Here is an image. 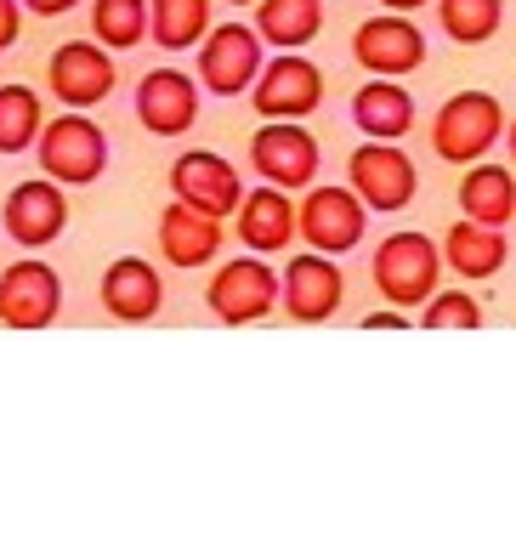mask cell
Segmentation results:
<instances>
[{"label": "cell", "mask_w": 516, "mask_h": 556, "mask_svg": "<svg viewBox=\"0 0 516 556\" xmlns=\"http://www.w3.org/2000/svg\"><path fill=\"white\" fill-rule=\"evenodd\" d=\"M91 40L109 52H131L148 40V0H91Z\"/></svg>", "instance_id": "obj_27"}, {"label": "cell", "mask_w": 516, "mask_h": 556, "mask_svg": "<svg viewBox=\"0 0 516 556\" xmlns=\"http://www.w3.org/2000/svg\"><path fill=\"white\" fill-rule=\"evenodd\" d=\"M63 307V278L46 262H17L0 273V324L7 330H46Z\"/></svg>", "instance_id": "obj_13"}, {"label": "cell", "mask_w": 516, "mask_h": 556, "mask_svg": "<svg viewBox=\"0 0 516 556\" xmlns=\"http://www.w3.org/2000/svg\"><path fill=\"white\" fill-rule=\"evenodd\" d=\"M227 7H255V0H227Z\"/></svg>", "instance_id": "obj_34"}, {"label": "cell", "mask_w": 516, "mask_h": 556, "mask_svg": "<svg viewBox=\"0 0 516 556\" xmlns=\"http://www.w3.org/2000/svg\"><path fill=\"white\" fill-rule=\"evenodd\" d=\"M380 7H386V12H420L426 0H380Z\"/></svg>", "instance_id": "obj_32"}, {"label": "cell", "mask_w": 516, "mask_h": 556, "mask_svg": "<svg viewBox=\"0 0 516 556\" xmlns=\"http://www.w3.org/2000/svg\"><path fill=\"white\" fill-rule=\"evenodd\" d=\"M505 137V109L494 91H454L431 114V154L443 165H477Z\"/></svg>", "instance_id": "obj_2"}, {"label": "cell", "mask_w": 516, "mask_h": 556, "mask_svg": "<svg viewBox=\"0 0 516 556\" xmlns=\"http://www.w3.org/2000/svg\"><path fill=\"white\" fill-rule=\"evenodd\" d=\"M460 211L482 227L516 222V176L505 165H471V176H460Z\"/></svg>", "instance_id": "obj_23"}, {"label": "cell", "mask_w": 516, "mask_h": 556, "mask_svg": "<svg viewBox=\"0 0 516 556\" xmlns=\"http://www.w3.org/2000/svg\"><path fill=\"white\" fill-rule=\"evenodd\" d=\"M352 125L369 142H403L408 131H415V97H408V86H398V80H369L352 97Z\"/></svg>", "instance_id": "obj_20"}, {"label": "cell", "mask_w": 516, "mask_h": 556, "mask_svg": "<svg viewBox=\"0 0 516 556\" xmlns=\"http://www.w3.org/2000/svg\"><path fill=\"white\" fill-rule=\"evenodd\" d=\"M352 58L369 80H408L426 63V35L408 23V12H380L369 23H357Z\"/></svg>", "instance_id": "obj_9"}, {"label": "cell", "mask_w": 516, "mask_h": 556, "mask_svg": "<svg viewBox=\"0 0 516 556\" xmlns=\"http://www.w3.org/2000/svg\"><path fill=\"white\" fill-rule=\"evenodd\" d=\"M250 103L262 119H306L324 109V68L301 52H278L273 63H262L250 86Z\"/></svg>", "instance_id": "obj_7"}, {"label": "cell", "mask_w": 516, "mask_h": 556, "mask_svg": "<svg viewBox=\"0 0 516 556\" xmlns=\"http://www.w3.org/2000/svg\"><path fill=\"white\" fill-rule=\"evenodd\" d=\"M234 227H239L244 250H255V256H273V250H284V244L295 239V205H290V193L262 182L255 193L239 199Z\"/></svg>", "instance_id": "obj_18"}, {"label": "cell", "mask_w": 516, "mask_h": 556, "mask_svg": "<svg viewBox=\"0 0 516 556\" xmlns=\"http://www.w3.org/2000/svg\"><path fill=\"white\" fill-rule=\"evenodd\" d=\"M375 290L392 301V307H426V301L437 295V285H443V250H437L426 233H415V227H403V233H386L380 250H375Z\"/></svg>", "instance_id": "obj_1"}, {"label": "cell", "mask_w": 516, "mask_h": 556, "mask_svg": "<svg viewBox=\"0 0 516 556\" xmlns=\"http://www.w3.org/2000/svg\"><path fill=\"white\" fill-rule=\"evenodd\" d=\"M420 324H426V330H477V324H482V301L466 295V290H437L426 301Z\"/></svg>", "instance_id": "obj_28"}, {"label": "cell", "mask_w": 516, "mask_h": 556, "mask_svg": "<svg viewBox=\"0 0 516 556\" xmlns=\"http://www.w3.org/2000/svg\"><path fill=\"white\" fill-rule=\"evenodd\" d=\"M267 46L255 35V23H216L211 35L199 40V86L211 97H244L262 74Z\"/></svg>", "instance_id": "obj_6"}, {"label": "cell", "mask_w": 516, "mask_h": 556, "mask_svg": "<svg viewBox=\"0 0 516 556\" xmlns=\"http://www.w3.org/2000/svg\"><path fill=\"white\" fill-rule=\"evenodd\" d=\"M204 301H211V313H216L222 324H234V330H239V324H262V318L278 307V273L250 250V256L216 267Z\"/></svg>", "instance_id": "obj_12"}, {"label": "cell", "mask_w": 516, "mask_h": 556, "mask_svg": "<svg viewBox=\"0 0 516 556\" xmlns=\"http://www.w3.org/2000/svg\"><path fill=\"white\" fill-rule=\"evenodd\" d=\"M148 35L165 52H188L211 35V0H148Z\"/></svg>", "instance_id": "obj_24"}, {"label": "cell", "mask_w": 516, "mask_h": 556, "mask_svg": "<svg viewBox=\"0 0 516 556\" xmlns=\"http://www.w3.org/2000/svg\"><path fill=\"white\" fill-rule=\"evenodd\" d=\"M23 12H35V17H63V12H74L80 0H17Z\"/></svg>", "instance_id": "obj_30"}, {"label": "cell", "mask_w": 516, "mask_h": 556, "mask_svg": "<svg viewBox=\"0 0 516 556\" xmlns=\"http://www.w3.org/2000/svg\"><path fill=\"white\" fill-rule=\"evenodd\" d=\"M505 142H511V160H516V119H505Z\"/></svg>", "instance_id": "obj_33"}, {"label": "cell", "mask_w": 516, "mask_h": 556, "mask_svg": "<svg viewBox=\"0 0 516 556\" xmlns=\"http://www.w3.org/2000/svg\"><path fill=\"white\" fill-rule=\"evenodd\" d=\"M216 250H222V222L216 216L188 211L183 199H171L160 211V256L171 267H204V262H216Z\"/></svg>", "instance_id": "obj_19"}, {"label": "cell", "mask_w": 516, "mask_h": 556, "mask_svg": "<svg viewBox=\"0 0 516 556\" xmlns=\"http://www.w3.org/2000/svg\"><path fill=\"white\" fill-rule=\"evenodd\" d=\"M255 35L278 52H306L324 35V0H255Z\"/></svg>", "instance_id": "obj_22"}, {"label": "cell", "mask_w": 516, "mask_h": 556, "mask_svg": "<svg viewBox=\"0 0 516 556\" xmlns=\"http://www.w3.org/2000/svg\"><path fill=\"white\" fill-rule=\"evenodd\" d=\"M341 295H347V278L335 267V256H318V250H306L278 273V301L295 324H324L341 307Z\"/></svg>", "instance_id": "obj_14"}, {"label": "cell", "mask_w": 516, "mask_h": 556, "mask_svg": "<svg viewBox=\"0 0 516 556\" xmlns=\"http://www.w3.org/2000/svg\"><path fill=\"white\" fill-rule=\"evenodd\" d=\"M171 193L183 199L188 211L227 222L244 199V182H239L234 160L211 154V148H188V154H176V165H171Z\"/></svg>", "instance_id": "obj_11"}, {"label": "cell", "mask_w": 516, "mask_h": 556, "mask_svg": "<svg viewBox=\"0 0 516 556\" xmlns=\"http://www.w3.org/2000/svg\"><path fill=\"white\" fill-rule=\"evenodd\" d=\"M0 222H7L12 244L46 250V244L68 227V199H63V188L51 182V176H35V182H17V188L7 193V211H0Z\"/></svg>", "instance_id": "obj_15"}, {"label": "cell", "mask_w": 516, "mask_h": 556, "mask_svg": "<svg viewBox=\"0 0 516 556\" xmlns=\"http://www.w3.org/2000/svg\"><path fill=\"white\" fill-rule=\"evenodd\" d=\"M443 250V267L460 273V278H471V285H482V278H494L505 267V227H482V222H454L449 227V239L437 244Z\"/></svg>", "instance_id": "obj_21"}, {"label": "cell", "mask_w": 516, "mask_h": 556, "mask_svg": "<svg viewBox=\"0 0 516 556\" xmlns=\"http://www.w3.org/2000/svg\"><path fill=\"white\" fill-rule=\"evenodd\" d=\"M380 324H386V330H403L408 318H398V313H375V318H364V330H380Z\"/></svg>", "instance_id": "obj_31"}, {"label": "cell", "mask_w": 516, "mask_h": 556, "mask_svg": "<svg viewBox=\"0 0 516 556\" xmlns=\"http://www.w3.org/2000/svg\"><path fill=\"white\" fill-rule=\"evenodd\" d=\"M347 188L364 199V211L398 216V211L415 205L420 176H415V160H408L398 142H364V148H352V160H347Z\"/></svg>", "instance_id": "obj_5"}, {"label": "cell", "mask_w": 516, "mask_h": 556, "mask_svg": "<svg viewBox=\"0 0 516 556\" xmlns=\"http://www.w3.org/2000/svg\"><path fill=\"white\" fill-rule=\"evenodd\" d=\"M46 125L35 86H0V154H29Z\"/></svg>", "instance_id": "obj_26"}, {"label": "cell", "mask_w": 516, "mask_h": 556, "mask_svg": "<svg viewBox=\"0 0 516 556\" xmlns=\"http://www.w3.org/2000/svg\"><path fill=\"white\" fill-rule=\"evenodd\" d=\"M46 86L58 91V103L63 109H97V103H109V91L119 86V68L109 58V46H97V40H68L58 46V52L46 58Z\"/></svg>", "instance_id": "obj_10"}, {"label": "cell", "mask_w": 516, "mask_h": 556, "mask_svg": "<svg viewBox=\"0 0 516 556\" xmlns=\"http://www.w3.org/2000/svg\"><path fill=\"white\" fill-rule=\"evenodd\" d=\"M102 307H109L119 324H148L165 307V285H160V273H153V262L119 256L109 273H102Z\"/></svg>", "instance_id": "obj_17"}, {"label": "cell", "mask_w": 516, "mask_h": 556, "mask_svg": "<svg viewBox=\"0 0 516 556\" xmlns=\"http://www.w3.org/2000/svg\"><path fill=\"white\" fill-rule=\"evenodd\" d=\"M369 211L352 188H306V199L295 205V233L318 250V256H347L364 244Z\"/></svg>", "instance_id": "obj_8"}, {"label": "cell", "mask_w": 516, "mask_h": 556, "mask_svg": "<svg viewBox=\"0 0 516 556\" xmlns=\"http://www.w3.org/2000/svg\"><path fill=\"white\" fill-rule=\"evenodd\" d=\"M137 119L153 137H183L199 119V80L183 68H148L137 86Z\"/></svg>", "instance_id": "obj_16"}, {"label": "cell", "mask_w": 516, "mask_h": 556, "mask_svg": "<svg viewBox=\"0 0 516 556\" xmlns=\"http://www.w3.org/2000/svg\"><path fill=\"white\" fill-rule=\"evenodd\" d=\"M35 154H40V176H51L58 188H86L109 170V131L74 109L40 125Z\"/></svg>", "instance_id": "obj_3"}, {"label": "cell", "mask_w": 516, "mask_h": 556, "mask_svg": "<svg viewBox=\"0 0 516 556\" xmlns=\"http://www.w3.org/2000/svg\"><path fill=\"white\" fill-rule=\"evenodd\" d=\"M318 165H324V148L313 131H301V119H262V131L250 137V170L267 188L301 193V188H313Z\"/></svg>", "instance_id": "obj_4"}, {"label": "cell", "mask_w": 516, "mask_h": 556, "mask_svg": "<svg viewBox=\"0 0 516 556\" xmlns=\"http://www.w3.org/2000/svg\"><path fill=\"white\" fill-rule=\"evenodd\" d=\"M505 23V0H437V29L454 46H488Z\"/></svg>", "instance_id": "obj_25"}, {"label": "cell", "mask_w": 516, "mask_h": 556, "mask_svg": "<svg viewBox=\"0 0 516 556\" xmlns=\"http://www.w3.org/2000/svg\"><path fill=\"white\" fill-rule=\"evenodd\" d=\"M17 29H23V7L17 0H0V52L17 40Z\"/></svg>", "instance_id": "obj_29"}]
</instances>
